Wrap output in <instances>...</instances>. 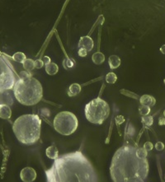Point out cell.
<instances>
[{"mask_svg": "<svg viewBox=\"0 0 165 182\" xmlns=\"http://www.w3.org/2000/svg\"><path fill=\"white\" fill-rule=\"evenodd\" d=\"M45 173L46 182H98L95 168L81 150L59 156Z\"/></svg>", "mask_w": 165, "mask_h": 182, "instance_id": "1", "label": "cell"}, {"mask_svg": "<svg viewBox=\"0 0 165 182\" xmlns=\"http://www.w3.org/2000/svg\"><path fill=\"white\" fill-rule=\"evenodd\" d=\"M138 147L126 144L114 153L110 166V175L113 182H145L150 166L147 158L136 155Z\"/></svg>", "mask_w": 165, "mask_h": 182, "instance_id": "2", "label": "cell"}, {"mask_svg": "<svg viewBox=\"0 0 165 182\" xmlns=\"http://www.w3.org/2000/svg\"><path fill=\"white\" fill-rule=\"evenodd\" d=\"M41 120L37 115L27 114L21 115L15 120L13 130L21 144L32 145L37 143L41 136Z\"/></svg>", "mask_w": 165, "mask_h": 182, "instance_id": "3", "label": "cell"}, {"mask_svg": "<svg viewBox=\"0 0 165 182\" xmlns=\"http://www.w3.org/2000/svg\"><path fill=\"white\" fill-rule=\"evenodd\" d=\"M13 89L17 100L24 105H36L43 96L41 82L32 77H19Z\"/></svg>", "mask_w": 165, "mask_h": 182, "instance_id": "4", "label": "cell"}, {"mask_svg": "<svg viewBox=\"0 0 165 182\" xmlns=\"http://www.w3.org/2000/svg\"><path fill=\"white\" fill-rule=\"evenodd\" d=\"M85 116L90 123L102 125L110 115V107L107 101L97 97L88 102L84 108Z\"/></svg>", "mask_w": 165, "mask_h": 182, "instance_id": "5", "label": "cell"}, {"mask_svg": "<svg viewBox=\"0 0 165 182\" xmlns=\"http://www.w3.org/2000/svg\"><path fill=\"white\" fill-rule=\"evenodd\" d=\"M53 125L59 134L69 136L73 134L78 129V118L72 112L61 111L55 115Z\"/></svg>", "mask_w": 165, "mask_h": 182, "instance_id": "6", "label": "cell"}, {"mask_svg": "<svg viewBox=\"0 0 165 182\" xmlns=\"http://www.w3.org/2000/svg\"><path fill=\"white\" fill-rule=\"evenodd\" d=\"M10 65L3 58L0 57V90L13 89L17 81Z\"/></svg>", "mask_w": 165, "mask_h": 182, "instance_id": "7", "label": "cell"}, {"mask_svg": "<svg viewBox=\"0 0 165 182\" xmlns=\"http://www.w3.org/2000/svg\"><path fill=\"white\" fill-rule=\"evenodd\" d=\"M36 172L32 167H27L20 172V177L23 182H33L36 178Z\"/></svg>", "mask_w": 165, "mask_h": 182, "instance_id": "8", "label": "cell"}, {"mask_svg": "<svg viewBox=\"0 0 165 182\" xmlns=\"http://www.w3.org/2000/svg\"><path fill=\"white\" fill-rule=\"evenodd\" d=\"M13 103V94L10 90H0V105H11Z\"/></svg>", "mask_w": 165, "mask_h": 182, "instance_id": "9", "label": "cell"}, {"mask_svg": "<svg viewBox=\"0 0 165 182\" xmlns=\"http://www.w3.org/2000/svg\"><path fill=\"white\" fill-rule=\"evenodd\" d=\"M93 45H94L93 40L88 36H82L79 40V42H78V47L85 49L87 51H91L93 48Z\"/></svg>", "mask_w": 165, "mask_h": 182, "instance_id": "10", "label": "cell"}, {"mask_svg": "<svg viewBox=\"0 0 165 182\" xmlns=\"http://www.w3.org/2000/svg\"><path fill=\"white\" fill-rule=\"evenodd\" d=\"M12 116V110L10 105H0V118L3 120H8Z\"/></svg>", "mask_w": 165, "mask_h": 182, "instance_id": "11", "label": "cell"}, {"mask_svg": "<svg viewBox=\"0 0 165 182\" xmlns=\"http://www.w3.org/2000/svg\"><path fill=\"white\" fill-rule=\"evenodd\" d=\"M140 101H141V105H148V106H154L155 105L156 100L154 96H150V95H144L141 97L140 99Z\"/></svg>", "mask_w": 165, "mask_h": 182, "instance_id": "12", "label": "cell"}, {"mask_svg": "<svg viewBox=\"0 0 165 182\" xmlns=\"http://www.w3.org/2000/svg\"><path fill=\"white\" fill-rule=\"evenodd\" d=\"M108 64L111 69H116L121 65V59L117 55H111L108 59Z\"/></svg>", "mask_w": 165, "mask_h": 182, "instance_id": "13", "label": "cell"}, {"mask_svg": "<svg viewBox=\"0 0 165 182\" xmlns=\"http://www.w3.org/2000/svg\"><path fill=\"white\" fill-rule=\"evenodd\" d=\"M45 154H46L47 158H50V159H53V160H55L59 157L58 149L55 146H54V145L50 146L45 150Z\"/></svg>", "mask_w": 165, "mask_h": 182, "instance_id": "14", "label": "cell"}, {"mask_svg": "<svg viewBox=\"0 0 165 182\" xmlns=\"http://www.w3.org/2000/svg\"><path fill=\"white\" fill-rule=\"evenodd\" d=\"M81 89H82V87L80 86V84H78V83H73V84H71L68 91L69 96L73 97V96H77L78 94L80 93Z\"/></svg>", "mask_w": 165, "mask_h": 182, "instance_id": "15", "label": "cell"}, {"mask_svg": "<svg viewBox=\"0 0 165 182\" xmlns=\"http://www.w3.org/2000/svg\"><path fill=\"white\" fill-rule=\"evenodd\" d=\"M59 71L58 65L55 63H49L48 64H45V72L49 75H55Z\"/></svg>", "mask_w": 165, "mask_h": 182, "instance_id": "16", "label": "cell"}, {"mask_svg": "<svg viewBox=\"0 0 165 182\" xmlns=\"http://www.w3.org/2000/svg\"><path fill=\"white\" fill-rule=\"evenodd\" d=\"M92 62L97 65H100L105 61V55L101 52H96L92 54Z\"/></svg>", "mask_w": 165, "mask_h": 182, "instance_id": "17", "label": "cell"}, {"mask_svg": "<svg viewBox=\"0 0 165 182\" xmlns=\"http://www.w3.org/2000/svg\"><path fill=\"white\" fill-rule=\"evenodd\" d=\"M22 65H23V68H24L26 71L29 73L31 72L35 68L34 60H32L31 59H27L24 62L22 63Z\"/></svg>", "mask_w": 165, "mask_h": 182, "instance_id": "18", "label": "cell"}, {"mask_svg": "<svg viewBox=\"0 0 165 182\" xmlns=\"http://www.w3.org/2000/svg\"><path fill=\"white\" fill-rule=\"evenodd\" d=\"M13 60L16 61V62L22 63L27 59V57H26V55H25L23 53L17 52L13 55Z\"/></svg>", "mask_w": 165, "mask_h": 182, "instance_id": "19", "label": "cell"}, {"mask_svg": "<svg viewBox=\"0 0 165 182\" xmlns=\"http://www.w3.org/2000/svg\"><path fill=\"white\" fill-rule=\"evenodd\" d=\"M141 121L142 123L144 124L146 126H151L153 125V122H154V120H153V117L151 115H144L141 119Z\"/></svg>", "mask_w": 165, "mask_h": 182, "instance_id": "20", "label": "cell"}, {"mask_svg": "<svg viewBox=\"0 0 165 182\" xmlns=\"http://www.w3.org/2000/svg\"><path fill=\"white\" fill-rule=\"evenodd\" d=\"M117 80V76L114 73H107V76H106V81L107 83H110V84H113L115 83Z\"/></svg>", "mask_w": 165, "mask_h": 182, "instance_id": "21", "label": "cell"}, {"mask_svg": "<svg viewBox=\"0 0 165 182\" xmlns=\"http://www.w3.org/2000/svg\"><path fill=\"white\" fill-rule=\"evenodd\" d=\"M139 111H140V114L142 115H148L150 112V107L148 106V105H141L139 107Z\"/></svg>", "mask_w": 165, "mask_h": 182, "instance_id": "22", "label": "cell"}, {"mask_svg": "<svg viewBox=\"0 0 165 182\" xmlns=\"http://www.w3.org/2000/svg\"><path fill=\"white\" fill-rule=\"evenodd\" d=\"M136 155L140 158H146L148 155V151H146L144 148H137Z\"/></svg>", "mask_w": 165, "mask_h": 182, "instance_id": "23", "label": "cell"}, {"mask_svg": "<svg viewBox=\"0 0 165 182\" xmlns=\"http://www.w3.org/2000/svg\"><path fill=\"white\" fill-rule=\"evenodd\" d=\"M143 148L145 149L146 151H148V152H149V151H151V150L153 149V148H154V144H152L151 142H150V141H148V142L145 143Z\"/></svg>", "mask_w": 165, "mask_h": 182, "instance_id": "24", "label": "cell"}, {"mask_svg": "<svg viewBox=\"0 0 165 182\" xmlns=\"http://www.w3.org/2000/svg\"><path fill=\"white\" fill-rule=\"evenodd\" d=\"M34 64L35 68H41L44 65L43 60H41V59H36V60H34Z\"/></svg>", "mask_w": 165, "mask_h": 182, "instance_id": "25", "label": "cell"}, {"mask_svg": "<svg viewBox=\"0 0 165 182\" xmlns=\"http://www.w3.org/2000/svg\"><path fill=\"white\" fill-rule=\"evenodd\" d=\"M78 55L80 56V57H86L87 56V51L85 50V49H82V48H79L78 50Z\"/></svg>", "mask_w": 165, "mask_h": 182, "instance_id": "26", "label": "cell"}, {"mask_svg": "<svg viewBox=\"0 0 165 182\" xmlns=\"http://www.w3.org/2000/svg\"><path fill=\"white\" fill-rule=\"evenodd\" d=\"M164 149V144H163L162 142H158L155 144V149L157 151H162Z\"/></svg>", "mask_w": 165, "mask_h": 182, "instance_id": "27", "label": "cell"}, {"mask_svg": "<svg viewBox=\"0 0 165 182\" xmlns=\"http://www.w3.org/2000/svg\"><path fill=\"white\" fill-rule=\"evenodd\" d=\"M43 62L45 65V64H48L49 63H50V57H48V56H45V57L43 58Z\"/></svg>", "mask_w": 165, "mask_h": 182, "instance_id": "28", "label": "cell"}, {"mask_svg": "<svg viewBox=\"0 0 165 182\" xmlns=\"http://www.w3.org/2000/svg\"><path fill=\"white\" fill-rule=\"evenodd\" d=\"M159 125H165V119L164 118H161V119H159Z\"/></svg>", "mask_w": 165, "mask_h": 182, "instance_id": "29", "label": "cell"}, {"mask_svg": "<svg viewBox=\"0 0 165 182\" xmlns=\"http://www.w3.org/2000/svg\"><path fill=\"white\" fill-rule=\"evenodd\" d=\"M160 51L162 54H165V45H162L160 47Z\"/></svg>", "mask_w": 165, "mask_h": 182, "instance_id": "30", "label": "cell"}, {"mask_svg": "<svg viewBox=\"0 0 165 182\" xmlns=\"http://www.w3.org/2000/svg\"><path fill=\"white\" fill-rule=\"evenodd\" d=\"M164 116H165V110H164Z\"/></svg>", "mask_w": 165, "mask_h": 182, "instance_id": "31", "label": "cell"}, {"mask_svg": "<svg viewBox=\"0 0 165 182\" xmlns=\"http://www.w3.org/2000/svg\"><path fill=\"white\" fill-rule=\"evenodd\" d=\"M164 84H165V79H164Z\"/></svg>", "mask_w": 165, "mask_h": 182, "instance_id": "32", "label": "cell"}]
</instances>
